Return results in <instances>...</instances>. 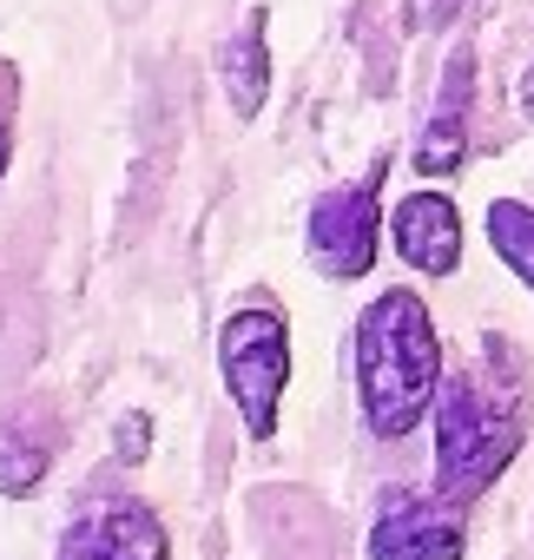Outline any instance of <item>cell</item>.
I'll use <instances>...</instances> for the list:
<instances>
[{"mask_svg":"<svg viewBox=\"0 0 534 560\" xmlns=\"http://www.w3.org/2000/svg\"><path fill=\"white\" fill-rule=\"evenodd\" d=\"M514 100H521V119H527V126H534V67H527V73H521V86H514Z\"/></svg>","mask_w":534,"mask_h":560,"instance_id":"obj_14","label":"cell"},{"mask_svg":"<svg viewBox=\"0 0 534 560\" xmlns=\"http://www.w3.org/2000/svg\"><path fill=\"white\" fill-rule=\"evenodd\" d=\"M218 376H224V396H231L244 435L271 442L285 389H291V317L278 304H264V298L237 304L218 324Z\"/></svg>","mask_w":534,"mask_h":560,"instance_id":"obj_3","label":"cell"},{"mask_svg":"<svg viewBox=\"0 0 534 560\" xmlns=\"http://www.w3.org/2000/svg\"><path fill=\"white\" fill-rule=\"evenodd\" d=\"M462 553H468L462 508L442 501L436 488H390L363 534V560H462Z\"/></svg>","mask_w":534,"mask_h":560,"instance_id":"obj_5","label":"cell"},{"mask_svg":"<svg viewBox=\"0 0 534 560\" xmlns=\"http://www.w3.org/2000/svg\"><path fill=\"white\" fill-rule=\"evenodd\" d=\"M119 429H126V435H119V448H126V462H139V455L152 448V422H146V416H126Z\"/></svg>","mask_w":534,"mask_h":560,"instance_id":"obj_13","label":"cell"},{"mask_svg":"<svg viewBox=\"0 0 534 560\" xmlns=\"http://www.w3.org/2000/svg\"><path fill=\"white\" fill-rule=\"evenodd\" d=\"M14 132H21V67L0 60V178L14 165Z\"/></svg>","mask_w":534,"mask_h":560,"instance_id":"obj_12","label":"cell"},{"mask_svg":"<svg viewBox=\"0 0 534 560\" xmlns=\"http://www.w3.org/2000/svg\"><path fill=\"white\" fill-rule=\"evenodd\" d=\"M350 370H357V409L376 442H403L429 422L436 389H442V337L422 304V291L390 284L363 304L357 337H350Z\"/></svg>","mask_w":534,"mask_h":560,"instance_id":"obj_1","label":"cell"},{"mask_svg":"<svg viewBox=\"0 0 534 560\" xmlns=\"http://www.w3.org/2000/svg\"><path fill=\"white\" fill-rule=\"evenodd\" d=\"M218 80L237 119H257L271 100V40H264V8H251V21L218 47Z\"/></svg>","mask_w":534,"mask_h":560,"instance_id":"obj_9","label":"cell"},{"mask_svg":"<svg viewBox=\"0 0 534 560\" xmlns=\"http://www.w3.org/2000/svg\"><path fill=\"white\" fill-rule=\"evenodd\" d=\"M436 494L468 508L475 494H488L508 462L527 442V396L514 376L495 370H455L436 389Z\"/></svg>","mask_w":534,"mask_h":560,"instance_id":"obj_2","label":"cell"},{"mask_svg":"<svg viewBox=\"0 0 534 560\" xmlns=\"http://www.w3.org/2000/svg\"><path fill=\"white\" fill-rule=\"evenodd\" d=\"M468 100H475V54L455 47L449 67H442L436 106H429V119H422V132H416V152H409V165H416L429 185H436V178H455L462 159H468Z\"/></svg>","mask_w":534,"mask_h":560,"instance_id":"obj_7","label":"cell"},{"mask_svg":"<svg viewBox=\"0 0 534 560\" xmlns=\"http://www.w3.org/2000/svg\"><path fill=\"white\" fill-rule=\"evenodd\" d=\"M481 231H488V250L501 257V270H514V284L534 298V205L527 198H488Z\"/></svg>","mask_w":534,"mask_h":560,"instance_id":"obj_10","label":"cell"},{"mask_svg":"<svg viewBox=\"0 0 534 560\" xmlns=\"http://www.w3.org/2000/svg\"><path fill=\"white\" fill-rule=\"evenodd\" d=\"M390 244H396V257H403L409 270H422V277H455V270H462V211H455V198L436 191V185L409 191V198L390 211Z\"/></svg>","mask_w":534,"mask_h":560,"instance_id":"obj_8","label":"cell"},{"mask_svg":"<svg viewBox=\"0 0 534 560\" xmlns=\"http://www.w3.org/2000/svg\"><path fill=\"white\" fill-rule=\"evenodd\" d=\"M54 560H172V534H165V521L146 501L106 494L86 514H73V527L60 534Z\"/></svg>","mask_w":534,"mask_h":560,"instance_id":"obj_6","label":"cell"},{"mask_svg":"<svg viewBox=\"0 0 534 560\" xmlns=\"http://www.w3.org/2000/svg\"><path fill=\"white\" fill-rule=\"evenodd\" d=\"M54 468V442L27 435V422H0V494H34Z\"/></svg>","mask_w":534,"mask_h":560,"instance_id":"obj_11","label":"cell"},{"mask_svg":"<svg viewBox=\"0 0 534 560\" xmlns=\"http://www.w3.org/2000/svg\"><path fill=\"white\" fill-rule=\"evenodd\" d=\"M383 178H390V159H376L350 185H330L311 205L304 250H311L317 277H330V284H357V277L376 270V250H383Z\"/></svg>","mask_w":534,"mask_h":560,"instance_id":"obj_4","label":"cell"}]
</instances>
